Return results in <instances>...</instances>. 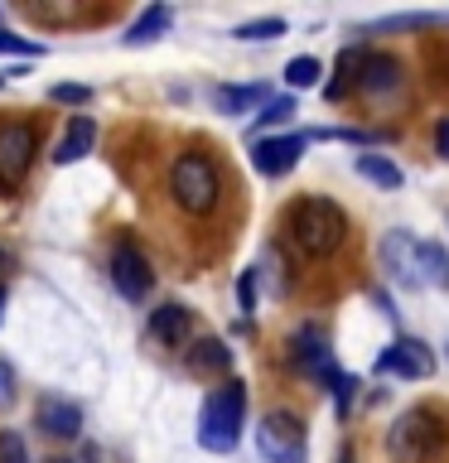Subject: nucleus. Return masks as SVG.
<instances>
[{
	"label": "nucleus",
	"instance_id": "1",
	"mask_svg": "<svg viewBox=\"0 0 449 463\" xmlns=\"http://www.w3.org/2000/svg\"><path fill=\"white\" fill-rule=\"evenodd\" d=\"M285 222L304 256H333L348 241V217L333 198H300Z\"/></svg>",
	"mask_w": 449,
	"mask_h": 463
},
{
	"label": "nucleus",
	"instance_id": "2",
	"mask_svg": "<svg viewBox=\"0 0 449 463\" xmlns=\"http://www.w3.org/2000/svg\"><path fill=\"white\" fill-rule=\"evenodd\" d=\"M242 420H246V386L242 382L208 391V401L198 411V444L208 454H232L242 439Z\"/></svg>",
	"mask_w": 449,
	"mask_h": 463
},
{
	"label": "nucleus",
	"instance_id": "3",
	"mask_svg": "<svg viewBox=\"0 0 449 463\" xmlns=\"http://www.w3.org/2000/svg\"><path fill=\"white\" fill-rule=\"evenodd\" d=\"M169 194L188 217H208L223 198V179H217V165L203 150H184L169 165Z\"/></svg>",
	"mask_w": 449,
	"mask_h": 463
},
{
	"label": "nucleus",
	"instance_id": "4",
	"mask_svg": "<svg viewBox=\"0 0 449 463\" xmlns=\"http://www.w3.org/2000/svg\"><path fill=\"white\" fill-rule=\"evenodd\" d=\"M444 444H449V425H444L440 411H430V405L406 411L396 425L387 430V454L396 463H425V458L440 454Z\"/></svg>",
	"mask_w": 449,
	"mask_h": 463
},
{
	"label": "nucleus",
	"instance_id": "5",
	"mask_svg": "<svg viewBox=\"0 0 449 463\" xmlns=\"http://www.w3.org/2000/svg\"><path fill=\"white\" fill-rule=\"evenodd\" d=\"M256 449L266 463H304V449H310L304 420L295 411H271L256 425Z\"/></svg>",
	"mask_w": 449,
	"mask_h": 463
},
{
	"label": "nucleus",
	"instance_id": "6",
	"mask_svg": "<svg viewBox=\"0 0 449 463\" xmlns=\"http://www.w3.org/2000/svg\"><path fill=\"white\" fill-rule=\"evenodd\" d=\"M39 155V136L29 121H0V194H10L14 184L29 174Z\"/></svg>",
	"mask_w": 449,
	"mask_h": 463
},
{
	"label": "nucleus",
	"instance_id": "7",
	"mask_svg": "<svg viewBox=\"0 0 449 463\" xmlns=\"http://www.w3.org/2000/svg\"><path fill=\"white\" fill-rule=\"evenodd\" d=\"M111 285H116V295L130 299V304H140L155 289V270H150V260H145V251L136 241H116V251H111Z\"/></svg>",
	"mask_w": 449,
	"mask_h": 463
},
{
	"label": "nucleus",
	"instance_id": "8",
	"mask_svg": "<svg viewBox=\"0 0 449 463\" xmlns=\"http://www.w3.org/2000/svg\"><path fill=\"white\" fill-rule=\"evenodd\" d=\"M382 266H387V275L401 289H420V285H425V280H420V241L411 237V232H401V227L382 237Z\"/></svg>",
	"mask_w": 449,
	"mask_h": 463
},
{
	"label": "nucleus",
	"instance_id": "9",
	"mask_svg": "<svg viewBox=\"0 0 449 463\" xmlns=\"http://www.w3.org/2000/svg\"><path fill=\"white\" fill-rule=\"evenodd\" d=\"M290 357H295V367H304L310 376H319V382H333V357H329V333L324 324H304L295 328V338H290Z\"/></svg>",
	"mask_w": 449,
	"mask_h": 463
},
{
	"label": "nucleus",
	"instance_id": "10",
	"mask_svg": "<svg viewBox=\"0 0 449 463\" xmlns=\"http://www.w3.org/2000/svg\"><path fill=\"white\" fill-rule=\"evenodd\" d=\"M435 372V353L420 338H396L377 357V376H430Z\"/></svg>",
	"mask_w": 449,
	"mask_h": 463
},
{
	"label": "nucleus",
	"instance_id": "11",
	"mask_svg": "<svg viewBox=\"0 0 449 463\" xmlns=\"http://www.w3.org/2000/svg\"><path fill=\"white\" fill-rule=\"evenodd\" d=\"M304 145H310V136H271V140H256L252 165H256V174H266V179H281V174H290V169L300 165Z\"/></svg>",
	"mask_w": 449,
	"mask_h": 463
},
{
	"label": "nucleus",
	"instance_id": "12",
	"mask_svg": "<svg viewBox=\"0 0 449 463\" xmlns=\"http://www.w3.org/2000/svg\"><path fill=\"white\" fill-rule=\"evenodd\" d=\"M34 425L49 434V439H78L82 434V405L63 401V396H43L34 411Z\"/></svg>",
	"mask_w": 449,
	"mask_h": 463
},
{
	"label": "nucleus",
	"instance_id": "13",
	"mask_svg": "<svg viewBox=\"0 0 449 463\" xmlns=\"http://www.w3.org/2000/svg\"><path fill=\"white\" fill-rule=\"evenodd\" d=\"M401 87V63L396 58H387V53H368L362 58V72H358V92L362 97H391Z\"/></svg>",
	"mask_w": 449,
	"mask_h": 463
},
{
	"label": "nucleus",
	"instance_id": "14",
	"mask_svg": "<svg viewBox=\"0 0 449 463\" xmlns=\"http://www.w3.org/2000/svg\"><path fill=\"white\" fill-rule=\"evenodd\" d=\"M188 333H194V314L184 309V304H159L150 314V338L165 343V347H184Z\"/></svg>",
	"mask_w": 449,
	"mask_h": 463
},
{
	"label": "nucleus",
	"instance_id": "15",
	"mask_svg": "<svg viewBox=\"0 0 449 463\" xmlns=\"http://www.w3.org/2000/svg\"><path fill=\"white\" fill-rule=\"evenodd\" d=\"M92 145H97V121L92 116H72L63 140L53 145V165H78V159L92 155Z\"/></svg>",
	"mask_w": 449,
	"mask_h": 463
},
{
	"label": "nucleus",
	"instance_id": "16",
	"mask_svg": "<svg viewBox=\"0 0 449 463\" xmlns=\"http://www.w3.org/2000/svg\"><path fill=\"white\" fill-rule=\"evenodd\" d=\"M232 367V347L223 338H198L194 347H188V372L198 376H223Z\"/></svg>",
	"mask_w": 449,
	"mask_h": 463
},
{
	"label": "nucleus",
	"instance_id": "17",
	"mask_svg": "<svg viewBox=\"0 0 449 463\" xmlns=\"http://www.w3.org/2000/svg\"><path fill=\"white\" fill-rule=\"evenodd\" d=\"M266 101V87L261 82H246V87H213V107L223 116H246L252 107Z\"/></svg>",
	"mask_w": 449,
	"mask_h": 463
},
{
	"label": "nucleus",
	"instance_id": "18",
	"mask_svg": "<svg viewBox=\"0 0 449 463\" xmlns=\"http://www.w3.org/2000/svg\"><path fill=\"white\" fill-rule=\"evenodd\" d=\"M169 24H174V10L169 5H145L140 10V20H130V29H126V43H155L159 34H169Z\"/></svg>",
	"mask_w": 449,
	"mask_h": 463
},
{
	"label": "nucleus",
	"instance_id": "19",
	"mask_svg": "<svg viewBox=\"0 0 449 463\" xmlns=\"http://www.w3.org/2000/svg\"><path fill=\"white\" fill-rule=\"evenodd\" d=\"M362 58H368L362 49H343V53H339V68H333V78H339V82H329V87H324V97H329V101H339L343 92H353V87H358Z\"/></svg>",
	"mask_w": 449,
	"mask_h": 463
},
{
	"label": "nucleus",
	"instance_id": "20",
	"mask_svg": "<svg viewBox=\"0 0 449 463\" xmlns=\"http://www.w3.org/2000/svg\"><path fill=\"white\" fill-rule=\"evenodd\" d=\"M420 280L435 289H449V251L435 241H420Z\"/></svg>",
	"mask_w": 449,
	"mask_h": 463
},
{
	"label": "nucleus",
	"instance_id": "21",
	"mask_svg": "<svg viewBox=\"0 0 449 463\" xmlns=\"http://www.w3.org/2000/svg\"><path fill=\"white\" fill-rule=\"evenodd\" d=\"M358 174L372 184H382V188H401V169L391 165L387 155H358Z\"/></svg>",
	"mask_w": 449,
	"mask_h": 463
},
{
	"label": "nucleus",
	"instance_id": "22",
	"mask_svg": "<svg viewBox=\"0 0 449 463\" xmlns=\"http://www.w3.org/2000/svg\"><path fill=\"white\" fill-rule=\"evenodd\" d=\"M285 34V20H275V14H266V20H246L232 29V39H242V43H261V39H281Z\"/></svg>",
	"mask_w": 449,
	"mask_h": 463
},
{
	"label": "nucleus",
	"instance_id": "23",
	"mask_svg": "<svg viewBox=\"0 0 449 463\" xmlns=\"http://www.w3.org/2000/svg\"><path fill=\"white\" fill-rule=\"evenodd\" d=\"M319 72H324V68H319V58L304 53V58H290V63H285V82L290 87H314Z\"/></svg>",
	"mask_w": 449,
	"mask_h": 463
},
{
	"label": "nucleus",
	"instance_id": "24",
	"mask_svg": "<svg viewBox=\"0 0 449 463\" xmlns=\"http://www.w3.org/2000/svg\"><path fill=\"white\" fill-rule=\"evenodd\" d=\"M435 20H440V14H387V20H372V29L377 34H401V29H425Z\"/></svg>",
	"mask_w": 449,
	"mask_h": 463
},
{
	"label": "nucleus",
	"instance_id": "25",
	"mask_svg": "<svg viewBox=\"0 0 449 463\" xmlns=\"http://www.w3.org/2000/svg\"><path fill=\"white\" fill-rule=\"evenodd\" d=\"M49 101H58V107H87V101H92V87L87 82H53Z\"/></svg>",
	"mask_w": 449,
	"mask_h": 463
},
{
	"label": "nucleus",
	"instance_id": "26",
	"mask_svg": "<svg viewBox=\"0 0 449 463\" xmlns=\"http://www.w3.org/2000/svg\"><path fill=\"white\" fill-rule=\"evenodd\" d=\"M290 116H295V97H271L266 107H261V116H256V126H285Z\"/></svg>",
	"mask_w": 449,
	"mask_h": 463
},
{
	"label": "nucleus",
	"instance_id": "27",
	"mask_svg": "<svg viewBox=\"0 0 449 463\" xmlns=\"http://www.w3.org/2000/svg\"><path fill=\"white\" fill-rule=\"evenodd\" d=\"M0 463H29V449L14 430H0Z\"/></svg>",
	"mask_w": 449,
	"mask_h": 463
},
{
	"label": "nucleus",
	"instance_id": "28",
	"mask_svg": "<svg viewBox=\"0 0 449 463\" xmlns=\"http://www.w3.org/2000/svg\"><path fill=\"white\" fill-rule=\"evenodd\" d=\"M329 386H333V405H339V415H348V405H353V391H358V376L339 372Z\"/></svg>",
	"mask_w": 449,
	"mask_h": 463
},
{
	"label": "nucleus",
	"instance_id": "29",
	"mask_svg": "<svg viewBox=\"0 0 449 463\" xmlns=\"http://www.w3.org/2000/svg\"><path fill=\"white\" fill-rule=\"evenodd\" d=\"M237 304L246 314L256 309V270H242V280H237Z\"/></svg>",
	"mask_w": 449,
	"mask_h": 463
},
{
	"label": "nucleus",
	"instance_id": "30",
	"mask_svg": "<svg viewBox=\"0 0 449 463\" xmlns=\"http://www.w3.org/2000/svg\"><path fill=\"white\" fill-rule=\"evenodd\" d=\"M14 401V367L5 357H0V411H5V405Z\"/></svg>",
	"mask_w": 449,
	"mask_h": 463
},
{
	"label": "nucleus",
	"instance_id": "31",
	"mask_svg": "<svg viewBox=\"0 0 449 463\" xmlns=\"http://www.w3.org/2000/svg\"><path fill=\"white\" fill-rule=\"evenodd\" d=\"M435 150H440V159H449V121H440V130H435Z\"/></svg>",
	"mask_w": 449,
	"mask_h": 463
},
{
	"label": "nucleus",
	"instance_id": "32",
	"mask_svg": "<svg viewBox=\"0 0 449 463\" xmlns=\"http://www.w3.org/2000/svg\"><path fill=\"white\" fill-rule=\"evenodd\" d=\"M0 318H5V285H0Z\"/></svg>",
	"mask_w": 449,
	"mask_h": 463
},
{
	"label": "nucleus",
	"instance_id": "33",
	"mask_svg": "<svg viewBox=\"0 0 449 463\" xmlns=\"http://www.w3.org/2000/svg\"><path fill=\"white\" fill-rule=\"evenodd\" d=\"M53 463H82V458H68V454H63V458H53Z\"/></svg>",
	"mask_w": 449,
	"mask_h": 463
},
{
	"label": "nucleus",
	"instance_id": "34",
	"mask_svg": "<svg viewBox=\"0 0 449 463\" xmlns=\"http://www.w3.org/2000/svg\"><path fill=\"white\" fill-rule=\"evenodd\" d=\"M5 266H10V256H5V251H0V270H5Z\"/></svg>",
	"mask_w": 449,
	"mask_h": 463
},
{
	"label": "nucleus",
	"instance_id": "35",
	"mask_svg": "<svg viewBox=\"0 0 449 463\" xmlns=\"http://www.w3.org/2000/svg\"><path fill=\"white\" fill-rule=\"evenodd\" d=\"M0 87H5V72H0Z\"/></svg>",
	"mask_w": 449,
	"mask_h": 463
}]
</instances>
